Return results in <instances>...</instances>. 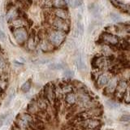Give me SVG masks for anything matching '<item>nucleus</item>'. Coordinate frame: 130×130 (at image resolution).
<instances>
[{
  "instance_id": "26",
  "label": "nucleus",
  "mask_w": 130,
  "mask_h": 130,
  "mask_svg": "<svg viewBox=\"0 0 130 130\" xmlns=\"http://www.w3.org/2000/svg\"><path fill=\"white\" fill-rule=\"evenodd\" d=\"M6 39V35L4 34V32L0 28V41H2V42H4Z\"/></svg>"
},
{
  "instance_id": "18",
  "label": "nucleus",
  "mask_w": 130,
  "mask_h": 130,
  "mask_svg": "<svg viewBox=\"0 0 130 130\" xmlns=\"http://www.w3.org/2000/svg\"><path fill=\"white\" fill-rule=\"evenodd\" d=\"M8 85V81H7V77H4L3 76H0V88H1L3 90H4Z\"/></svg>"
},
{
  "instance_id": "21",
  "label": "nucleus",
  "mask_w": 130,
  "mask_h": 130,
  "mask_svg": "<svg viewBox=\"0 0 130 130\" xmlns=\"http://www.w3.org/2000/svg\"><path fill=\"white\" fill-rule=\"evenodd\" d=\"M73 76H74V72L71 70H66L63 73V76L66 79H72Z\"/></svg>"
},
{
  "instance_id": "11",
  "label": "nucleus",
  "mask_w": 130,
  "mask_h": 130,
  "mask_svg": "<svg viewBox=\"0 0 130 130\" xmlns=\"http://www.w3.org/2000/svg\"><path fill=\"white\" fill-rule=\"evenodd\" d=\"M39 42V41H38V37L34 34H31L26 42V46L27 48L29 51H34L36 49V46L38 43Z\"/></svg>"
},
{
  "instance_id": "27",
  "label": "nucleus",
  "mask_w": 130,
  "mask_h": 130,
  "mask_svg": "<svg viewBox=\"0 0 130 130\" xmlns=\"http://www.w3.org/2000/svg\"><path fill=\"white\" fill-rule=\"evenodd\" d=\"M14 95H15V92H14V90H11V91L10 92L9 96H8V102H7V104L10 103V102L11 101V99H13Z\"/></svg>"
},
{
  "instance_id": "2",
  "label": "nucleus",
  "mask_w": 130,
  "mask_h": 130,
  "mask_svg": "<svg viewBox=\"0 0 130 130\" xmlns=\"http://www.w3.org/2000/svg\"><path fill=\"white\" fill-rule=\"evenodd\" d=\"M66 32L53 29L51 30L47 34V39L55 47H58L61 46L65 39H66Z\"/></svg>"
},
{
  "instance_id": "29",
  "label": "nucleus",
  "mask_w": 130,
  "mask_h": 130,
  "mask_svg": "<svg viewBox=\"0 0 130 130\" xmlns=\"http://www.w3.org/2000/svg\"><path fill=\"white\" fill-rule=\"evenodd\" d=\"M12 130H24V129H22V128H20L17 127V126H15L14 128L12 129Z\"/></svg>"
},
{
  "instance_id": "23",
  "label": "nucleus",
  "mask_w": 130,
  "mask_h": 130,
  "mask_svg": "<svg viewBox=\"0 0 130 130\" xmlns=\"http://www.w3.org/2000/svg\"><path fill=\"white\" fill-rule=\"evenodd\" d=\"M51 69H55V70H58V69H62L63 68V66L61 63H53L49 66Z\"/></svg>"
},
{
  "instance_id": "12",
  "label": "nucleus",
  "mask_w": 130,
  "mask_h": 130,
  "mask_svg": "<svg viewBox=\"0 0 130 130\" xmlns=\"http://www.w3.org/2000/svg\"><path fill=\"white\" fill-rule=\"evenodd\" d=\"M39 46L43 52H51L55 50V46L49 42L48 39L41 41L39 42Z\"/></svg>"
},
{
  "instance_id": "1",
  "label": "nucleus",
  "mask_w": 130,
  "mask_h": 130,
  "mask_svg": "<svg viewBox=\"0 0 130 130\" xmlns=\"http://www.w3.org/2000/svg\"><path fill=\"white\" fill-rule=\"evenodd\" d=\"M34 121V117L29 113H21L15 119V126L24 130L30 129Z\"/></svg>"
},
{
  "instance_id": "13",
  "label": "nucleus",
  "mask_w": 130,
  "mask_h": 130,
  "mask_svg": "<svg viewBox=\"0 0 130 130\" xmlns=\"http://www.w3.org/2000/svg\"><path fill=\"white\" fill-rule=\"evenodd\" d=\"M18 16H19L18 11L16 9H14V8H12V9H11L9 11L7 12V19L8 21H13V20H15L18 18Z\"/></svg>"
},
{
  "instance_id": "7",
  "label": "nucleus",
  "mask_w": 130,
  "mask_h": 130,
  "mask_svg": "<svg viewBox=\"0 0 130 130\" xmlns=\"http://www.w3.org/2000/svg\"><path fill=\"white\" fill-rule=\"evenodd\" d=\"M13 35H14L15 41L19 44L24 43L25 42H27V40L28 38V32L26 30V28H15L13 31Z\"/></svg>"
},
{
  "instance_id": "22",
  "label": "nucleus",
  "mask_w": 130,
  "mask_h": 130,
  "mask_svg": "<svg viewBox=\"0 0 130 130\" xmlns=\"http://www.w3.org/2000/svg\"><path fill=\"white\" fill-rule=\"evenodd\" d=\"M110 17H111V19L113 20V21H120V20H121V17L120 15H118L116 13H111V15H110Z\"/></svg>"
},
{
  "instance_id": "6",
  "label": "nucleus",
  "mask_w": 130,
  "mask_h": 130,
  "mask_svg": "<svg viewBox=\"0 0 130 130\" xmlns=\"http://www.w3.org/2000/svg\"><path fill=\"white\" fill-rule=\"evenodd\" d=\"M113 75H111L110 72H103L100 74L98 77V79L94 81V85L97 89H103L109 84Z\"/></svg>"
},
{
  "instance_id": "17",
  "label": "nucleus",
  "mask_w": 130,
  "mask_h": 130,
  "mask_svg": "<svg viewBox=\"0 0 130 130\" xmlns=\"http://www.w3.org/2000/svg\"><path fill=\"white\" fill-rule=\"evenodd\" d=\"M12 25L15 27V28H24V26L25 25V23L21 19H16L12 21Z\"/></svg>"
},
{
  "instance_id": "15",
  "label": "nucleus",
  "mask_w": 130,
  "mask_h": 130,
  "mask_svg": "<svg viewBox=\"0 0 130 130\" xmlns=\"http://www.w3.org/2000/svg\"><path fill=\"white\" fill-rule=\"evenodd\" d=\"M77 30L81 35L84 34V24L82 23V17L80 15H77Z\"/></svg>"
},
{
  "instance_id": "19",
  "label": "nucleus",
  "mask_w": 130,
  "mask_h": 130,
  "mask_svg": "<svg viewBox=\"0 0 130 130\" xmlns=\"http://www.w3.org/2000/svg\"><path fill=\"white\" fill-rule=\"evenodd\" d=\"M107 107H110V108H117L118 107H119V105H118V103H116V101H114L112 99L111 100H107Z\"/></svg>"
},
{
  "instance_id": "24",
  "label": "nucleus",
  "mask_w": 130,
  "mask_h": 130,
  "mask_svg": "<svg viewBox=\"0 0 130 130\" xmlns=\"http://www.w3.org/2000/svg\"><path fill=\"white\" fill-rule=\"evenodd\" d=\"M120 120L122 122H130V115H123L120 116Z\"/></svg>"
},
{
  "instance_id": "8",
  "label": "nucleus",
  "mask_w": 130,
  "mask_h": 130,
  "mask_svg": "<svg viewBox=\"0 0 130 130\" xmlns=\"http://www.w3.org/2000/svg\"><path fill=\"white\" fill-rule=\"evenodd\" d=\"M52 12H53V15H54L55 17L69 21L70 15L68 13V11L67 9H65V8H54Z\"/></svg>"
},
{
  "instance_id": "31",
  "label": "nucleus",
  "mask_w": 130,
  "mask_h": 130,
  "mask_svg": "<svg viewBox=\"0 0 130 130\" xmlns=\"http://www.w3.org/2000/svg\"><path fill=\"white\" fill-rule=\"evenodd\" d=\"M107 130H111V129H107Z\"/></svg>"
},
{
  "instance_id": "9",
  "label": "nucleus",
  "mask_w": 130,
  "mask_h": 130,
  "mask_svg": "<svg viewBox=\"0 0 130 130\" xmlns=\"http://www.w3.org/2000/svg\"><path fill=\"white\" fill-rule=\"evenodd\" d=\"M76 99H77L76 93L75 91H73L63 96V102L68 107H74L76 104Z\"/></svg>"
},
{
  "instance_id": "4",
  "label": "nucleus",
  "mask_w": 130,
  "mask_h": 130,
  "mask_svg": "<svg viewBox=\"0 0 130 130\" xmlns=\"http://www.w3.org/2000/svg\"><path fill=\"white\" fill-rule=\"evenodd\" d=\"M51 104H54L57 99L55 93V85L54 83H48L44 86L42 91L41 92Z\"/></svg>"
},
{
  "instance_id": "5",
  "label": "nucleus",
  "mask_w": 130,
  "mask_h": 130,
  "mask_svg": "<svg viewBox=\"0 0 130 130\" xmlns=\"http://www.w3.org/2000/svg\"><path fill=\"white\" fill-rule=\"evenodd\" d=\"M51 24L54 29L66 32V34H68L70 30V23H69V21L57 18L55 16L51 20Z\"/></svg>"
},
{
  "instance_id": "3",
  "label": "nucleus",
  "mask_w": 130,
  "mask_h": 130,
  "mask_svg": "<svg viewBox=\"0 0 130 130\" xmlns=\"http://www.w3.org/2000/svg\"><path fill=\"white\" fill-rule=\"evenodd\" d=\"M120 39L116 34H111L108 32H103L99 37V43L105 44L110 46H116L120 43Z\"/></svg>"
},
{
  "instance_id": "10",
  "label": "nucleus",
  "mask_w": 130,
  "mask_h": 130,
  "mask_svg": "<svg viewBox=\"0 0 130 130\" xmlns=\"http://www.w3.org/2000/svg\"><path fill=\"white\" fill-rule=\"evenodd\" d=\"M28 113L31 114L32 116H37L40 113V111H42L40 110L38 104L37 103L36 99H32L28 105Z\"/></svg>"
},
{
  "instance_id": "20",
  "label": "nucleus",
  "mask_w": 130,
  "mask_h": 130,
  "mask_svg": "<svg viewBox=\"0 0 130 130\" xmlns=\"http://www.w3.org/2000/svg\"><path fill=\"white\" fill-rule=\"evenodd\" d=\"M7 68V62L4 57L0 54V69H4Z\"/></svg>"
},
{
  "instance_id": "30",
  "label": "nucleus",
  "mask_w": 130,
  "mask_h": 130,
  "mask_svg": "<svg viewBox=\"0 0 130 130\" xmlns=\"http://www.w3.org/2000/svg\"><path fill=\"white\" fill-rule=\"evenodd\" d=\"M3 89H2L1 88H0V96H1V95L3 94Z\"/></svg>"
},
{
  "instance_id": "25",
  "label": "nucleus",
  "mask_w": 130,
  "mask_h": 130,
  "mask_svg": "<svg viewBox=\"0 0 130 130\" xmlns=\"http://www.w3.org/2000/svg\"><path fill=\"white\" fill-rule=\"evenodd\" d=\"M5 120H6V115L0 116V127H2L5 124Z\"/></svg>"
},
{
  "instance_id": "16",
  "label": "nucleus",
  "mask_w": 130,
  "mask_h": 130,
  "mask_svg": "<svg viewBox=\"0 0 130 130\" xmlns=\"http://www.w3.org/2000/svg\"><path fill=\"white\" fill-rule=\"evenodd\" d=\"M32 87V80L29 79L26 82H24L22 85L21 88H20V90H21L23 93H27L30 90V89Z\"/></svg>"
},
{
  "instance_id": "28",
  "label": "nucleus",
  "mask_w": 130,
  "mask_h": 130,
  "mask_svg": "<svg viewBox=\"0 0 130 130\" xmlns=\"http://www.w3.org/2000/svg\"><path fill=\"white\" fill-rule=\"evenodd\" d=\"M67 3L68 5L69 6H72V7H74V3H75V0H65Z\"/></svg>"
},
{
  "instance_id": "14",
  "label": "nucleus",
  "mask_w": 130,
  "mask_h": 130,
  "mask_svg": "<svg viewBox=\"0 0 130 130\" xmlns=\"http://www.w3.org/2000/svg\"><path fill=\"white\" fill-rule=\"evenodd\" d=\"M52 5L55 8H65L68 4L65 0H52Z\"/></svg>"
}]
</instances>
